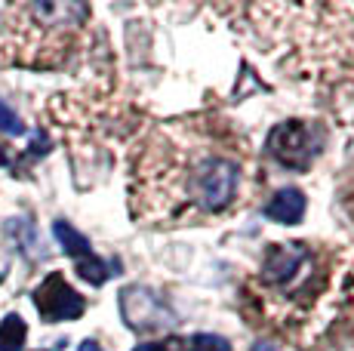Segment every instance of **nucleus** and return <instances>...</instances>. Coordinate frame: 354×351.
Masks as SVG:
<instances>
[{"instance_id": "nucleus-7", "label": "nucleus", "mask_w": 354, "mask_h": 351, "mask_svg": "<svg viewBox=\"0 0 354 351\" xmlns=\"http://www.w3.org/2000/svg\"><path fill=\"white\" fill-rule=\"evenodd\" d=\"M265 216L271 222H281V225H296L305 216V194L299 188H283L265 204Z\"/></svg>"}, {"instance_id": "nucleus-1", "label": "nucleus", "mask_w": 354, "mask_h": 351, "mask_svg": "<svg viewBox=\"0 0 354 351\" xmlns=\"http://www.w3.org/2000/svg\"><path fill=\"white\" fill-rule=\"evenodd\" d=\"M247 148L225 120H167L145 133L129 158V204L148 225H201L241 198Z\"/></svg>"}, {"instance_id": "nucleus-8", "label": "nucleus", "mask_w": 354, "mask_h": 351, "mask_svg": "<svg viewBox=\"0 0 354 351\" xmlns=\"http://www.w3.org/2000/svg\"><path fill=\"white\" fill-rule=\"evenodd\" d=\"M53 234H56V240L62 244L65 253L74 256V259H86V256H93L90 240H86L77 228L68 225V222H53Z\"/></svg>"}, {"instance_id": "nucleus-3", "label": "nucleus", "mask_w": 354, "mask_h": 351, "mask_svg": "<svg viewBox=\"0 0 354 351\" xmlns=\"http://www.w3.org/2000/svg\"><path fill=\"white\" fill-rule=\"evenodd\" d=\"M351 265L339 249L302 240L271 244L259 268V302L274 327L296 339H315L333 323L339 305L348 302Z\"/></svg>"}, {"instance_id": "nucleus-6", "label": "nucleus", "mask_w": 354, "mask_h": 351, "mask_svg": "<svg viewBox=\"0 0 354 351\" xmlns=\"http://www.w3.org/2000/svg\"><path fill=\"white\" fill-rule=\"evenodd\" d=\"M34 308H37V314L46 323H59V321H77L84 314L86 302L62 274L53 272L50 278L34 290Z\"/></svg>"}, {"instance_id": "nucleus-15", "label": "nucleus", "mask_w": 354, "mask_h": 351, "mask_svg": "<svg viewBox=\"0 0 354 351\" xmlns=\"http://www.w3.org/2000/svg\"><path fill=\"white\" fill-rule=\"evenodd\" d=\"M80 351H102L96 342H84V345H80Z\"/></svg>"}, {"instance_id": "nucleus-16", "label": "nucleus", "mask_w": 354, "mask_h": 351, "mask_svg": "<svg viewBox=\"0 0 354 351\" xmlns=\"http://www.w3.org/2000/svg\"><path fill=\"white\" fill-rule=\"evenodd\" d=\"M6 164V151H3V148H0V167H3Z\"/></svg>"}, {"instance_id": "nucleus-14", "label": "nucleus", "mask_w": 354, "mask_h": 351, "mask_svg": "<svg viewBox=\"0 0 354 351\" xmlns=\"http://www.w3.org/2000/svg\"><path fill=\"white\" fill-rule=\"evenodd\" d=\"M253 351H281V348H277V345H271V342H256Z\"/></svg>"}, {"instance_id": "nucleus-9", "label": "nucleus", "mask_w": 354, "mask_h": 351, "mask_svg": "<svg viewBox=\"0 0 354 351\" xmlns=\"http://www.w3.org/2000/svg\"><path fill=\"white\" fill-rule=\"evenodd\" d=\"M25 336H28V327L19 314H6L3 323H0V351H22Z\"/></svg>"}, {"instance_id": "nucleus-4", "label": "nucleus", "mask_w": 354, "mask_h": 351, "mask_svg": "<svg viewBox=\"0 0 354 351\" xmlns=\"http://www.w3.org/2000/svg\"><path fill=\"white\" fill-rule=\"evenodd\" d=\"M3 59L25 68H56L80 44L90 10L80 3H16L0 6Z\"/></svg>"}, {"instance_id": "nucleus-5", "label": "nucleus", "mask_w": 354, "mask_h": 351, "mask_svg": "<svg viewBox=\"0 0 354 351\" xmlns=\"http://www.w3.org/2000/svg\"><path fill=\"white\" fill-rule=\"evenodd\" d=\"M317 145H321V139L315 136V130H311L305 120H283L268 136L271 158L281 167H290V170H299V173H305L311 167V160H315V154H317Z\"/></svg>"}, {"instance_id": "nucleus-10", "label": "nucleus", "mask_w": 354, "mask_h": 351, "mask_svg": "<svg viewBox=\"0 0 354 351\" xmlns=\"http://www.w3.org/2000/svg\"><path fill=\"white\" fill-rule=\"evenodd\" d=\"M77 274L93 287H102L108 281V265L99 256H86V259H77Z\"/></svg>"}, {"instance_id": "nucleus-12", "label": "nucleus", "mask_w": 354, "mask_h": 351, "mask_svg": "<svg viewBox=\"0 0 354 351\" xmlns=\"http://www.w3.org/2000/svg\"><path fill=\"white\" fill-rule=\"evenodd\" d=\"M0 133H10V136H22V133H25L19 114L12 111V108H6L3 102H0Z\"/></svg>"}, {"instance_id": "nucleus-13", "label": "nucleus", "mask_w": 354, "mask_h": 351, "mask_svg": "<svg viewBox=\"0 0 354 351\" xmlns=\"http://www.w3.org/2000/svg\"><path fill=\"white\" fill-rule=\"evenodd\" d=\"M133 351H185V345L179 339H167V342H151V345H139Z\"/></svg>"}, {"instance_id": "nucleus-11", "label": "nucleus", "mask_w": 354, "mask_h": 351, "mask_svg": "<svg viewBox=\"0 0 354 351\" xmlns=\"http://www.w3.org/2000/svg\"><path fill=\"white\" fill-rule=\"evenodd\" d=\"M192 351H231V345L222 336H213V333H197L192 339Z\"/></svg>"}, {"instance_id": "nucleus-2", "label": "nucleus", "mask_w": 354, "mask_h": 351, "mask_svg": "<svg viewBox=\"0 0 354 351\" xmlns=\"http://www.w3.org/2000/svg\"><path fill=\"white\" fill-rule=\"evenodd\" d=\"M216 12L308 90H354V3H237L216 6Z\"/></svg>"}]
</instances>
